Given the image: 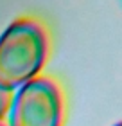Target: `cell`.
Segmentation results:
<instances>
[{"instance_id":"obj_1","label":"cell","mask_w":122,"mask_h":126,"mask_svg":"<svg viewBox=\"0 0 122 126\" xmlns=\"http://www.w3.org/2000/svg\"><path fill=\"white\" fill-rule=\"evenodd\" d=\"M52 38L38 16H20L0 34V85L20 88L43 70L50 56Z\"/></svg>"},{"instance_id":"obj_2","label":"cell","mask_w":122,"mask_h":126,"mask_svg":"<svg viewBox=\"0 0 122 126\" xmlns=\"http://www.w3.org/2000/svg\"><path fill=\"white\" fill-rule=\"evenodd\" d=\"M67 95L54 76H36L13 94L7 126H63Z\"/></svg>"},{"instance_id":"obj_5","label":"cell","mask_w":122,"mask_h":126,"mask_svg":"<svg viewBox=\"0 0 122 126\" xmlns=\"http://www.w3.org/2000/svg\"><path fill=\"white\" fill-rule=\"evenodd\" d=\"M115 126H120V124H115Z\"/></svg>"},{"instance_id":"obj_3","label":"cell","mask_w":122,"mask_h":126,"mask_svg":"<svg viewBox=\"0 0 122 126\" xmlns=\"http://www.w3.org/2000/svg\"><path fill=\"white\" fill-rule=\"evenodd\" d=\"M11 99H13V90H9V88H5V87L0 85V121H4V119L7 117Z\"/></svg>"},{"instance_id":"obj_4","label":"cell","mask_w":122,"mask_h":126,"mask_svg":"<svg viewBox=\"0 0 122 126\" xmlns=\"http://www.w3.org/2000/svg\"><path fill=\"white\" fill-rule=\"evenodd\" d=\"M0 126H7V123H5V121H0Z\"/></svg>"}]
</instances>
